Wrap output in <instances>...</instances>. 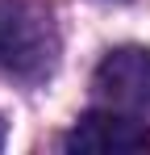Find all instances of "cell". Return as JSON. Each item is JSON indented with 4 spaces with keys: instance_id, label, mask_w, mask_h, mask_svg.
Instances as JSON below:
<instances>
[{
    "instance_id": "obj_1",
    "label": "cell",
    "mask_w": 150,
    "mask_h": 155,
    "mask_svg": "<svg viewBox=\"0 0 150 155\" xmlns=\"http://www.w3.org/2000/svg\"><path fill=\"white\" fill-rule=\"evenodd\" d=\"M0 67L42 84L58 67V29L42 0H0Z\"/></svg>"
},
{
    "instance_id": "obj_2",
    "label": "cell",
    "mask_w": 150,
    "mask_h": 155,
    "mask_svg": "<svg viewBox=\"0 0 150 155\" xmlns=\"http://www.w3.org/2000/svg\"><path fill=\"white\" fill-rule=\"evenodd\" d=\"M100 101L113 109L150 117V51L146 46H117L100 59L96 76H92Z\"/></svg>"
},
{
    "instance_id": "obj_3",
    "label": "cell",
    "mask_w": 150,
    "mask_h": 155,
    "mask_svg": "<svg viewBox=\"0 0 150 155\" xmlns=\"http://www.w3.org/2000/svg\"><path fill=\"white\" fill-rule=\"evenodd\" d=\"M67 151H92V155H138L150 151V126L129 117V113H113V109H96V113H83L67 138H63Z\"/></svg>"
},
{
    "instance_id": "obj_4",
    "label": "cell",
    "mask_w": 150,
    "mask_h": 155,
    "mask_svg": "<svg viewBox=\"0 0 150 155\" xmlns=\"http://www.w3.org/2000/svg\"><path fill=\"white\" fill-rule=\"evenodd\" d=\"M0 143H4V117H0Z\"/></svg>"
},
{
    "instance_id": "obj_5",
    "label": "cell",
    "mask_w": 150,
    "mask_h": 155,
    "mask_svg": "<svg viewBox=\"0 0 150 155\" xmlns=\"http://www.w3.org/2000/svg\"><path fill=\"white\" fill-rule=\"evenodd\" d=\"M117 4H125V0H117Z\"/></svg>"
}]
</instances>
